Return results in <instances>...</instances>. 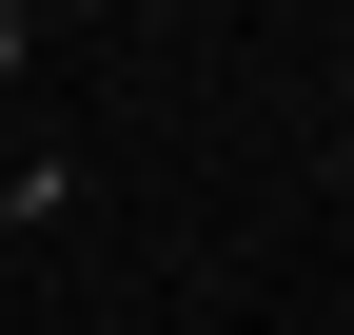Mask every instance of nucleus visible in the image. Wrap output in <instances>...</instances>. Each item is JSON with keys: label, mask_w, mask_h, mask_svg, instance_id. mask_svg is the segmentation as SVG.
<instances>
[{"label": "nucleus", "mask_w": 354, "mask_h": 335, "mask_svg": "<svg viewBox=\"0 0 354 335\" xmlns=\"http://www.w3.org/2000/svg\"><path fill=\"white\" fill-rule=\"evenodd\" d=\"M20 60H39V20H20V0H0V79H20Z\"/></svg>", "instance_id": "f257e3e1"}]
</instances>
